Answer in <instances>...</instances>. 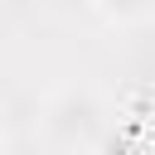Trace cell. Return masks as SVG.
Masks as SVG:
<instances>
[{
  "mask_svg": "<svg viewBox=\"0 0 155 155\" xmlns=\"http://www.w3.org/2000/svg\"><path fill=\"white\" fill-rule=\"evenodd\" d=\"M107 19H121V24H136V19H150L155 15V0H97Z\"/></svg>",
  "mask_w": 155,
  "mask_h": 155,
  "instance_id": "6da1fadb",
  "label": "cell"
}]
</instances>
